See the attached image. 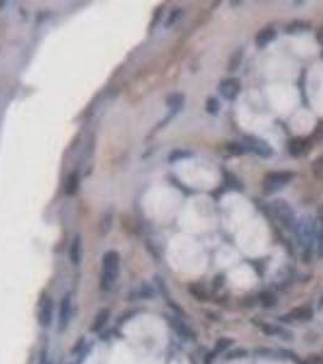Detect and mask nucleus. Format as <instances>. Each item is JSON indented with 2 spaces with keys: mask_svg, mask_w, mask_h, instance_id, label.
Segmentation results:
<instances>
[{
  "mask_svg": "<svg viewBox=\"0 0 323 364\" xmlns=\"http://www.w3.org/2000/svg\"><path fill=\"white\" fill-rule=\"evenodd\" d=\"M120 270L119 254L114 250L105 253L102 257V272H101V289L109 291L118 279Z\"/></svg>",
  "mask_w": 323,
  "mask_h": 364,
  "instance_id": "1",
  "label": "nucleus"
},
{
  "mask_svg": "<svg viewBox=\"0 0 323 364\" xmlns=\"http://www.w3.org/2000/svg\"><path fill=\"white\" fill-rule=\"evenodd\" d=\"M294 174L288 170L272 171L266 174L262 181V191L265 194H272L281 191L286 184H288L293 180Z\"/></svg>",
  "mask_w": 323,
  "mask_h": 364,
  "instance_id": "2",
  "label": "nucleus"
},
{
  "mask_svg": "<svg viewBox=\"0 0 323 364\" xmlns=\"http://www.w3.org/2000/svg\"><path fill=\"white\" fill-rule=\"evenodd\" d=\"M271 209L274 212V215L276 216L278 221L282 223L285 227L291 228L295 222V216H294V212L291 207L288 204L286 200L276 199L271 203Z\"/></svg>",
  "mask_w": 323,
  "mask_h": 364,
  "instance_id": "3",
  "label": "nucleus"
},
{
  "mask_svg": "<svg viewBox=\"0 0 323 364\" xmlns=\"http://www.w3.org/2000/svg\"><path fill=\"white\" fill-rule=\"evenodd\" d=\"M54 311H55V302L50 295H44L39 300V310H38V323L41 328L46 329L50 328L54 321Z\"/></svg>",
  "mask_w": 323,
  "mask_h": 364,
  "instance_id": "4",
  "label": "nucleus"
},
{
  "mask_svg": "<svg viewBox=\"0 0 323 364\" xmlns=\"http://www.w3.org/2000/svg\"><path fill=\"white\" fill-rule=\"evenodd\" d=\"M71 315H72V296L71 294H65L60 301L59 317H57V331L65 333L70 324Z\"/></svg>",
  "mask_w": 323,
  "mask_h": 364,
  "instance_id": "5",
  "label": "nucleus"
},
{
  "mask_svg": "<svg viewBox=\"0 0 323 364\" xmlns=\"http://www.w3.org/2000/svg\"><path fill=\"white\" fill-rule=\"evenodd\" d=\"M243 146L246 147L247 151H251L259 157L269 158L272 155V148L262 140L254 136H246L243 139Z\"/></svg>",
  "mask_w": 323,
  "mask_h": 364,
  "instance_id": "6",
  "label": "nucleus"
},
{
  "mask_svg": "<svg viewBox=\"0 0 323 364\" xmlns=\"http://www.w3.org/2000/svg\"><path fill=\"white\" fill-rule=\"evenodd\" d=\"M219 91L224 99L233 101V100L237 99L238 94H240L241 91L240 79L237 78L224 79V80H221V83H220Z\"/></svg>",
  "mask_w": 323,
  "mask_h": 364,
  "instance_id": "7",
  "label": "nucleus"
},
{
  "mask_svg": "<svg viewBox=\"0 0 323 364\" xmlns=\"http://www.w3.org/2000/svg\"><path fill=\"white\" fill-rule=\"evenodd\" d=\"M83 257V241L79 234L74 236L70 245V260L73 266H79Z\"/></svg>",
  "mask_w": 323,
  "mask_h": 364,
  "instance_id": "8",
  "label": "nucleus"
},
{
  "mask_svg": "<svg viewBox=\"0 0 323 364\" xmlns=\"http://www.w3.org/2000/svg\"><path fill=\"white\" fill-rule=\"evenodd\" d=\"M109 318H111V310L106 307L101 308V310L96 313L95 318H94L93 323H91L90 330L93 331V333H99V331H101L102 329L105 328V326L108 323Z\"/></svg>",
  "mask_w": 323,
  "mask_h": 364,
  "instance_id": "9",
  "label": "nucleus"
},
{
  "mask_svg": "<svg viewBox=\"0 0 323 364\" xmlns=\"http://www.w3.org/2000/svg\"><path fill=\"white\" fill-rule=\"evenodd\" d=\"M309 148H310L309 141L305 139H300V137L290 140L289 145H288L289 153L291 155H294V157H301V155L306 154Z\"/></svg>",
  "mask_w": 323,
  "mask_h": 364,
  "instance_id": "10",
  "label": "nucleus"
},
{
  "mask_svg": "<svg viewBox=\"0 0 323 364\" xmlns=\"http://www.w3.org/2000/svg\"><path fill=\"white\" fill-rule=\"evenodd\" d=\"M312 310L310 307H298L290 311L286 317L281 318L282 321H310L312 318Z\"/></svg>",
  "mask_w": 323,
  "mask_h": 364,
  "instance_id": "11",
  "label": "nucleus"
},
{
  "mask_svg": "<svg viewBox=\"0 0 323 364\" xmlns=\"http://www.w3.org/2000/svg\"><path fill=\"white\" fill-rule=\"evenodd\" d=\"M169 323L172 326V328L177 331L178 334H180V336L186 337V339H192L194 337V333L192 331V329L190 328L188 326H186L182 321L177 317H172L169 318Z\"/></svg>",
  "mask_w": 323,
  "mask_h": 364,
  "instance_id": "12",
  "label": "nucleus"
},
{
  "mask_svg": "<svg viewBox=\"0 0 323 364\" xmlns=\"http://www.w3.org/2000/svg\"><path fill=\"white\" fill-rule=\"evenodd\" d=\"M276 38V31L272 27L262 28L258 32L255 36V43L259 47H265L269 45L272 40Z\"/></svg>",
  "mask_w": 323,
  "mask_h": 364,
  "instance_id": "13",
  "label": "nucleus"
},
{
  "mask_svg": "<svg viewBox=\"0 0 323 364\" xmlns=\"http://www.w3.org/2000/svg\"><path fill=\"white\" fill-rule=\"evenodd\" d=\"M256 323H258V327L261 329L262 333H265L267 335H277V336H282L283 339H289V337L285 335V334H290L289 331H287L286 329L280 328V327L272 326V324H269V323H264V322H256Z\"/></svg>",
  "mask_w": 323,
  "mask_h": 364,
  "instance_id": "14",
  "label": "nucleus"
},
{
  "mask_svg": "<svg viewBox=\"0 0 323 364\" xmlns=\"http://www.w3.org/2000/svg\"><path fill=\"white\" fill-rule=\"evenodd\" d=\"M188 289H190V292L193 295V297H196L199 301H207L209 299L206 288L201 284H191Z\"/></svg>",
  "mask_w": 323,
  "mask_h": 364,
  "instance_id": "15",
  "label": "nucleus"
},
{
  "mask_svg": "<svg viewBox=\"0 0 323 364\" xmlns=\"http://www.w3.org/2000/svg\"><path fill=\"white\" fill-rule=\"evenodd\" d=\"M259 300L261 302V305L264 307L270 308V307H274V306L277 303V299H276L275 294L271 291H264L259 295Z\"/></svg>",
  "mask_w": 323,
  "mask_h": 364,
  "instance_id": "16",
  "label": "nucleus"
},
{
  "mask_svg": "<svg viewBox=\"0 0 323 364\" xmlns=\"http://www.w3.org/2000/svg\"><path fill=\"white\" fill-rule=\"evenodd\" d=\"M242 59H243L242 49H240V50H237V51L233 52V55L230 59V62H228V71H230V72H235L236 70H238L241 62H242Z\"/></svg>",
  "mask_w": 323,
  "mask_h": 364,
  "instance_id": "17",
  "label": "nucleus"
},
{
  "mask_svg": "<svg viewBox=\"0 0 323 364\" xmlns=\"http://www.w3.org/2000/svg\"><path fill=\"white\" fill-rule=\"evenodd\" d=\"M183 104V96L181 94H174L168 100V106L170 107L172 112H178Z\"/></svg>",
  "mask_w": 323,
  "mask_h": 364,
  "instance_id": "18",
  "label": "nucleus"
},
{
  "mask_svg": "<svg viewBox=\"0 0 323 364\" xmlns=\"http://www.w3.org/2000/svg\"><path fill=\"white\" fill-rule=\"evenodd\" d=\"M78 188V176L77 174H71L66 183V193L74 194Z\"/></svg>",
  "mask_w": 323,
  "mask_h": 364,
  "instance_id": "19",
  "label": "nucleus"
},
{
  "mask_svg": "<svg viewBox=\"0 0 323 364\" xmlns=\"http://www.w3.org/2000/svg\"><path fill=\"white\" fill-rule=\"evenodd\" d=\"M206 109L209 114L215 115L219 113L220 110V104L215 97H209L206 102Z\"/></svg>",
  "mask_w": 323,
  "mask_h": 364,
  "instance_id": "20",
  "label": "nucleus"
},
{
  "mask_svg": "<svg viewBox=\"0 0 323 364\" xmlns=\"http://www.w3.org/2000/svg\"><path fill=\"white\" fill-rule=\"evenodd\" d=\"M227 152L231 154L235 155H241L244 152H247L246 147L243 146V144H238V142H232V144L227 145Z\"/></svg>",
  "mask_w": 323,
  "mask_h": 364,
  "instance_id": "21",
  "label": "nucleus"
},
{
  "mask_svg": "<svg viewBox=\"0 0 323 364\" xmlns=\"http://www.w3.org/2000/svg\"><path fill=\"white\" fill-rule=\"evenodd\" d=\"M154 295V290L151 287H141L139 291H136V299H152Z\"/></svg>",
  "mask_w": 323,
  "mask_h": 364,
  "instance_id": "22",
  "label": "nucleus"
},
{
  "mask_svg": "<svg viewBox=\"0 0 323 364\" xmlns=\"http://www.w3.org/2000/svg\"><path fill=\"white\" fill-rule=\"evenodd\" d=\"M232 344H233V340L228 339V337H221V339L217 340L216 344H215V352L216 353L222 352V351L228 349V347H230Z\"/></svg>",
  "mask_w": 323,
  "mask_h": 364,
  "instance_id": "23",
  "label": "nucleus"
},
{
  "mask_svg": "<svg viewBox=\"0 0 323 364\" xmlns=\"http://www.w3.org/2000/svg\"><path fill=\"white\" fill-rule=\"evenodd\" d=\"M306 28H307V26L305 25V23L301 22V21H295V22H291L286 31H287L288 33L294 34V33H300V32L306 30Z\"/></svg>",
  "mask_w": 323,
  "mask_h": 364,
  "instance_id": "24",
  "label": "nucleus"
},
{
  "mask_svg": "<svg viewBox=\"0 0 323 364\" xmlns=\"http://www.w3.org/2000/svg\"><path fill=\"white\" fill-rule=\"evenodd\" d=\"M247 356H248V351L243 349H237L228 352L226 356V360H235V358H242L247 357Z\"/></svg>",
  "mask_w": 323,
  "mask_h": 364,
  "instance_id": "25",
  "label": "nucleus"
},
{
  "mask_svg": "<svg viewBox=\"0 0 323 364\" xmlns=\"http://www.w3.org/2000/svg\"><path fill=\"white\" fill-rule=\"evenodd\" d=\"M317 255L323 258V228L319 234V243H317Z\"/></svg>",
  "mask_w": 323,
  "mask_h": 364,
  "instance_id": "26",
  "label": "nucleus"
},
{
  "mask_svg": "<svg viewBox=\"0 0 323 364\" xmlns=\"http://www.w3.org/2000/svg\"><path fill=\"white\" fill-rule=\"evenodd\" d=\"M188 154H190V153L185 151H174L172 153V155H170V162H174V160L181 159V158L183 157H187Z\"/></svg>",
  "mask_w": 323,
  "mask_h": 364,
  "instance_id": "27",
  "label": "nucleus"
},
{
  "mask_svg": "<svg viewBox=\"0 0 323 364\" xmlns=\"http://www.w3.org/2000/svg\"><path fill=\"white\" fill-rule=\"evenodd\" d=\"M84 344H85V339H84V336H80L79 339H78V341H75L74 346L72 347V353H78L79 351L83 349Z\"/></svg>",
  "mask_w": 323,
  "mask_h": 364,
  "instance_id": "28",
  "label": "nucleus"
},
{
  "mask_svg": "<svg viewBox=\"0 0 323 364\" xmlns=\"http://www.w3.org/2000/svg\"><path fill=\"white\" fill-rule=\"evenodd\" d=\"M312 169H314L315 174H319V171H322L323 173V157H320L317 158L316 162H315V164H312Z\"/></svg>",
  "mask_w": 323,
  "mask_h": 364,
  "instance_id": "29",
  "label": "nucleus"
},
{
  "mask_svg": "<svg viewBox=\"0 0 323 364\" xmlns=\"http://www.w3.org/2000/svg\"><path fill=\"white\" fill-rule=\"evenodd\" d=\"M48 353L49 351L46 347L41 349L40 351V356H39V363L38 364H49L48 363Z\"/></svg>",
  "mask_w": 323,
  "mask_h": 364,
  "instance_id": "30",
  "label": "nucleus"
},
{
  "mask_svg": "<svg viewBox=\"0 0 323 364\" xmlns=\"http://www.w3.org/2000/svg\"><path fill=\"white\" fill-rule=\"evenodd\" d=\"M180 17V10H174L169 16V20L167 21V26H172L173 23H175V21Z\"/></svg>",
  "mask_w": 323,
  "mask_h": 364,
  "instance_id": "31",
  "label": "nucleus"
},
{
  "mask_svg": "<svg viewBox=\"0 0 323 364\" xmlns=\"http://www.w3.org/2000/svg\"><path fill=\"white\" fill-rule=\"evenodd\" d=\"M222 283H224V277L217 276V277H215L214 282H213V287H214V289H220L221 288Z\"/></svg>",
  "mask_w": 323,
  "mask_h": 364,
  "instance_id": "32",
  "label": "nucleus"
},
{
  "mask_svg": "<svg viewBox=\"0 0 323 364\" xmlns=\"http://www.w3.org/2000/svg\"><path fill=\"white\" fill-rule=\"evenodd\" d=\"M215 355H216V352L215 351H213V352H209L208 355L206 356V358H204V364H212L213 360H214Z\"/></svg>",
  "mask_w": 323,
  "mask_h": 364,
  "instance_id": "33",
  "label": "nucleus"
},
{
  "mask_svg": "<svg viewBox=\"0 0 323 364\" xmlns=\"http://www.w3.org/2000/svg\"><path fill=\"white\" fill-rule=\"evenodd\" d=\"M316 39H317V41H319V43L323 46V26H321V27L319 28V31H317Z\"/></svg>",
  "mask_w": 323,
  "mask_h": 364,
  "instance_id": "34",
  "label": "nucleus"
},
{
  "mask_svg": "<svg viewBox=\"0 0 323 364\" xmlns=\"http://www.w3.org/2000/svg\"><path fill=\"white\" fill-rule=\"evenodd\" d=\"M316 364H323V358H321V357L317 358V363Z\"/></svg>",
  "mask_w": 323,
  "mask_h": 364,
  "instance_id": "35",
  "label": "nucleus"
},
{
  "mask_svg": "<svg viewBox=\"0 0 323 364\" xmlns=\"http://www.w3.org/2000/svg\"><path fill=\"white\" fill-rule=\"evenodd\" d=\"M322 57H323V52H322Z\"/></svg>",
  "mask_w": 323,
  "mask_h": 364,
  "instance_id": "36",
  "label": "nucleus"
},
{
  "mask_svg": "<svg viewBox=\"0 0 323 364\" xmlns=\"http://www.w3.org/2000/svg\"><path fill=\"white\" fill-rule=\"evenodd\" d=\"M68 364H73V363H68Z\"/></svg>",
  "mask_w": 323,
  "mask_h": 364,
  "instance_id": "37",
  "label": "nucleus"
}]
</instances>
